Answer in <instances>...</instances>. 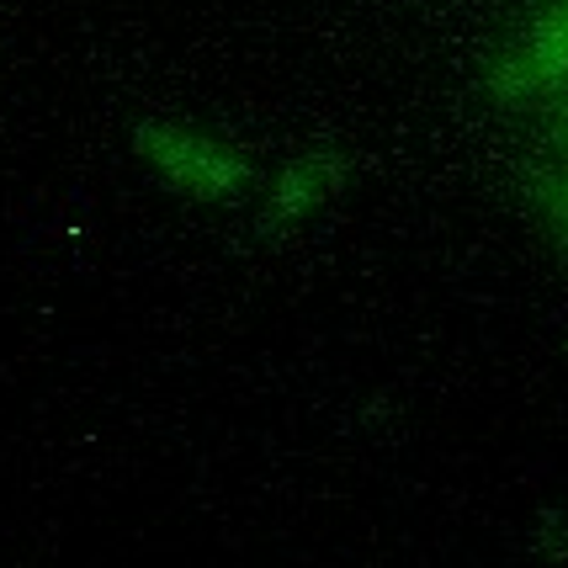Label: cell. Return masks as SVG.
<instances>
[{
    "label": "cell",
    "instance_id": "cell-1",
    "mask_svg": "<svg viewBox=\"0 0 568 568\" xmlns=\"http://www.w3.org/2000/svg\"><path fill=\"white\" fill-rule=\"evenodd\" d=\"M128 144H133V160L154 181H165L171 192H181L192 202L234 207L255 186V160L245 149L219 139V133L186 128L181 118H139L133 133H128Z\"/></svg>",
    "mask_w": 568,
    "mask_h": 568
},
{
    "label": "cell",
    "instance_id": "cell-2",
    "mask_svg": "<svg viewBox=\"0 0 568 568\" xmlns=\"http://www.w3.org/2000/svg\"><path fill=\"white\" fill-rule=\"evenodd\" d=\"M351 175V154L341 149H308V154H293L276 181L266 186V197L255 207V229L266 234V240H282V234H293L297 223H308L314 213H324L329 202L346 197Z\"/></svg>",
    "mask_w": 568,
    "mask_h": 568
},
{
    "label": "cell",
    "instance_id": "cell-3",
    "mask_svg": "<svg viewBox=\"0 0 568 568\" xmlns=\"http://www.w3.org/2000/svg\"><path fill=\"white\" fill-rule=\"evenodd\" d=\"M526 207H531V219L552 234V245L568 250V165L537 160V165L526 171Z\"/></svg>",
    "mask_w": 568,
    "mask_h": 568
}]
</instances>
